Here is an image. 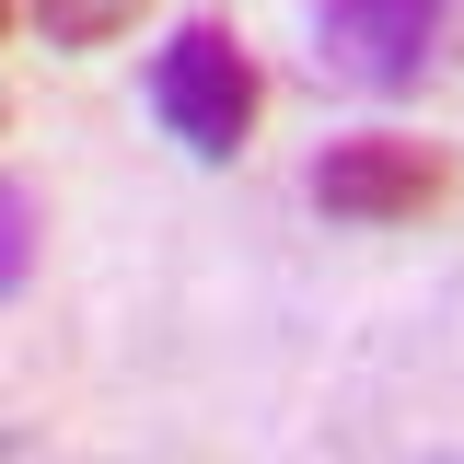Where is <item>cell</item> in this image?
<instances>
[{"mask_svg":"<svg viewBox=\"0 0 464 464\" xmlns=\"http://www.w3.org/2000/svg\"><path fill=\"white\" fill-rule=\"evenodd\" d=\"M464 58V0H314V70L348 93H430Z\"/></svg>","mask_w":464,"mask_h":464,"instance_id":"obj_2","label":"cell"},{"mask_svg":"<svg viewBox=\"0 0 464 464\" xmlns=\"http://www.w3.org/2000/svg\"><path fill=\"white\" fill-rule=\"evenodd\" d=\"M302 186H314V209H325V221L395 232V221H418V209H441L453 163H441L430 140H406V128H360V140H325Z\"/></svg>","mask_w":464,"mask_h":464,"instance_id":"obj_3","label":"cell"},{"mask_svg":"<svg viewBox=\"0 0 464 464\" xmlns=\"http://www.w3.org/2000/svg\"><path fill=\"white\" fill-rule=\"evenodd\" d=\"M35 244H47V198H35L24 174H0V302H24V279H35Z\"/></svg>","mask_w":464,"mask_h":464,"instance_id":"obj_4","label":"cell"},{"mask_svg":"<svg viewBox=\"0 0 464 464\" xmlns=\"http://www.w3.org/2000/svg\"><path fill=\"white\" fill-rule=\"evenodd\" d=\"M151 116H163V140H186L198 163H232L244 140H256V116H267V70L256 47L232 35V24H174L163 47H151Z\"/></svg>","mask_w":464,"mask_h":464,"instance_id":"obj_1","label":"cell"},{"mask_svg":"<svg viewBox=\"0 0 464 464\" xmlns=\"http://www.w3.org/2000/svg\"><path fill=\"white\" fill-rule=\"evenodd\" d=\"M453 464H464V453H453Z\"/></svg>","mask_w":464,"mask_h":464,"instance_id":"obj_7","label":"cell"},{"mask_svg":"<svg viewBox=\"0 0 464 464\" xmlns=\"http://www.w3.org/2000/svg\"><path fill=\"white\" fill-rule=\"evenodd\" d=\"M35 24H47V47H70V58H93V47H116L128 24H140V0H24Z\"/></svg>","mask_w":464,"mask_h":464,"instance_id":"obj_5","label":"cell"},{"mask_svg":"<svg viewBox=\"0 0 464 464\" xmlns=\"http://www.w3.org/2000/svg\"><path fill=\"white\" fill-rule=\"evenodd\" d=\"M12 12H24V0H0V35H12Z\"/></svg>","mask_w":464,"mask_h":464,"instance_id":"obj_6","label":"cell"}]
</instances>
